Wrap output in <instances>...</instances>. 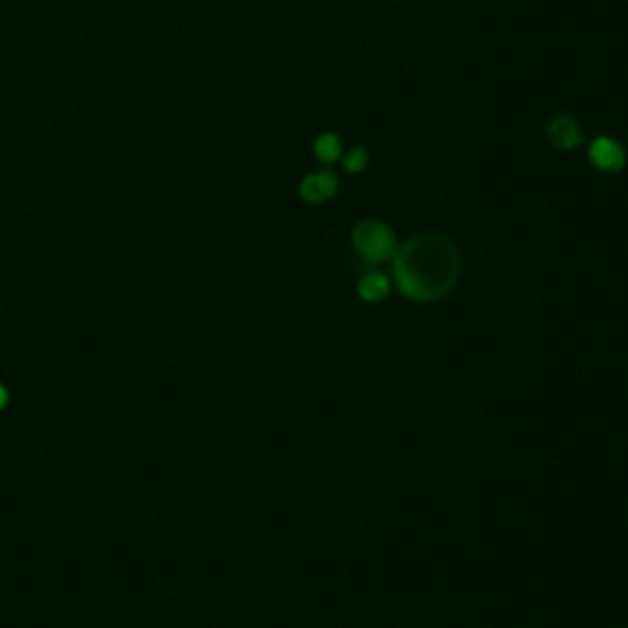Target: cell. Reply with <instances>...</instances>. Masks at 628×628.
Returning a JSON list of instances; mask_svg holds the SVG:
<instances>
[{"label":"cell","mask_w":628,"mask_h":628,"mask_svg":"<svg viewBox=\"0 0 628 628\" xmlns=\"http://www.w3.org/2000/svg\"><path fill=\"white\" fill-rule=\"evenodd\" d=\"M391 263L395 288L420 305L440 302L462 278V251L457 243L432 231L398 243Z\"/></svg>","instance_id":"6da1fadb"},{"label":"cell","mask_w":628,"mask_h":628,"mask_svg":"<svg viewBox=\"0 0 628 628\" xmlns=\"http://www.w3.org/2000/svg\"><path fill=\"white\" fill-rule=\"evenodd\" d=\"M351 246L366 263L378 265L391 261L395 248H398V238L386 221L364 219L351 231Z\"/></svg>","instance_id":"7a4b0ae2"},{"label":"cell","mask_w":628,"mask_h":628,"mask_svg":"<svg viewBox=\"0 0 628 628\" xmlns=\"http://www.w3.org/2000/svg\"><path fill=\"white\" fill-rule=\"evenodd\" d=\"M626 148L624 143L614 140L611 135H599L589 145V162L604 175H619L626 167Z\"/></svg>","instance_id":"3957f363"},{"label":"cell","mask_w":628,"mask_h":628,"mask_svg":"<svg viewBox=\"0 0 628 628\" xmlns=\"http://www.w3.org/2000/svg\"><path fill=\"white\" fill-rule=\"evenodd\" d=\"M545 138L555 150H562V153H572L582 145L584 133L582 126L577 123V118H572L570 113H557L552 116L548 123H545Z\"/></svg>","instance_id":"277c9868"},{"label":"cell","mask_w":628,"mask_h":628,"mask_svg":"<svg viewBox=\"0 0 628 628\" xmlns=\"http://www.w3.org/2000/svg\"><path fill=\"white\" fill-rule=\"evenodd\" d=\"M339 194V177L332 170H319L300 182V199L307 204H327Z\"/></svg>","instance_id":"5b68a950"},{"label":"cell","mask_w":628,"mask_h":628,"mask_svg":"<svg viewBox=\"0 0 628 628\" xmlns=\"http://www.w3.org/2000/svg\"><path fill=\"white\" fill-rule=\"evenodd\" d=\"M356 295L359 300H364L366 305H378V302L386 300L391 295V278L378 270H371V273L361 275L359 283H356Z\"/></svg>","instance_id":"8992f818"},{"label":"cell","mask_w":628,"mask_h":628,"mask_svg":"<svg viewBox=\"0 0 628 628\" xmlns=\"http://www.w3.org/2000/svg\"><path fill=\"white\" fill-rule=\"evenodd\" d=\"M314 157H317L322 165H334V162L341 160L344 155V143L337 133L327 131V133H319L317 140H314Z\"/></svg>","instance_id":"52a82bcc"},{"label":"cell","mask_w":628,"mask_h":628,"mask_svg":"<svg viewBox=\"0 0 628 628\" xmlns=\"http://www.w3.org/2000/svg\"><path fill=\"white\" fill-rule=\"evenodd\" d=\"M341 165H344V170L349 172V175H359V172H364L368 167V150L361 148V145L346 150V153L341 155Z\"/></svg>","instance_id":"ba28073f"},{"label":"cell","mask_w":628,"mask_h":628,"mask_svg":"<svg viewBox=\"0 0 628 628\" xmlns=\"http://www.w3.org/2000/svg\"><path fill=\"white\" fill-rule=\"evenodd\" d=\"M5 403H8V393H5V388L0 386V408H5Z\"/></svg>","instance_id":"9c48e42d"}]
</instances>
